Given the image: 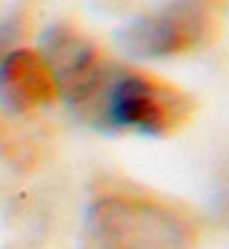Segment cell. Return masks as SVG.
I'll return each instance as SVG.
<instances>
[{"label":"cell","mask_w":229,"mask_h":249,"mask_svg":"<svg viewBox=\"0 0 229 249\" xmlns=\"http://www.w3.org/2000/svg\"><path fill=\"white\" fill-rule=\"evenodd\" d=\"M56 100L59 85L41 50L15 44L0 56V106L9 114H36Z\"/></svg>","instance_id":"5b68a950"},{"label":"cell","mask_w":229,"mask_h":249,"mask_svg":"<svg viewBox=\"0 0 229 249\" xmlns=\"http://www.w3.org/2000/svg\"><path fill=\"white\" fill-rule=\"evenodd\" d=\"M91 234L103 249H197L200 220L150 191L106 185L88 205Z\"/></svg>","instance_id":"6da1fadb"},{"label":"cell","mask_w":229,"mask_h":249,"mask_svg":"<svg viewBox=\"0 0 229 249\" xmlns=\"http://www.w3.org/2000/svg\"><path fill=\"white\" fill-rule=\"evenodd\" d=\"M223 27V0H171L124 30V44L141 59H179L214 44Z\"/></svg>","instance_id":"3957f363"},{"label":"cell","mask_w":229,"mask_h":249,"mask_svg":"<svg viewBox=\"0 0 229 249\" xmlns=\"http://www.w3.org/2000/svg\"><path fill=\"white\" fill-rule=\"evenodd\" d=\"M9 27H0V56H3L9 47H15V44H9V33H6Z\"/></svg>","instance_id":"8992f818"},{"label":"cell","mask_w":229,"mask_h":249,"mask_svg":"<svg viewBox=\"0 0 229 249\" xmlns=\"http://www.w3.org/2000/svg\"><path fill=\"white\" fill-rule=\"evenodd\" d=\"M194 117V100L179 85L138 68L112 65L88 123L114 132H135L165 138L188 126Z\"/></svg>","instance_id":"7a4b0ae2"},{"label":"cell","mask_w":229,"mask_h":249,"mask_svg":"<svg viewBox=\"0 0 229 249\" xmlns=\"http://www.w3.org/2000/svg\"><path fill=\"white\" fill-rule=\"evenodd\" d=\"M41 56L47 59V65L56 76L59 97L74 108V114L88 120L94 100H97L114 62L106 59V53L97 41H91L85 33H79L76 27H68V24L50 27L44 33Z\"/></svg>","instance_id":"277c9868"}]
</instances>
